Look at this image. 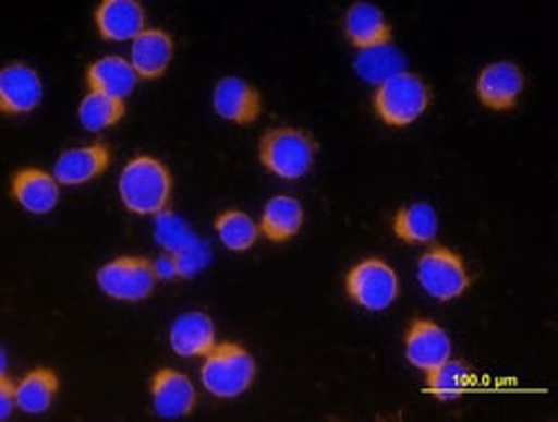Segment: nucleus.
<instances>
[{
	"instance_id": "f257e3e1",
	"label": "nucleus",
	"mask_w": 558,
	"mask_h": 422,
	"mask_svg": "<svg viewBox=\"0 0 558 422\" xmlns=\"http://www.w3.org/2000/svg\"><path fill=\"white\" fill-rule=\"evenodd\" d=\"M119 195L130 213L159 215L170 204L172 174L155 157H134L119 177Z\"/></svg>"
},
{
	"instance_id": "f03ea898",
	"label": "nucleus",
	"mask_w": 558,
	"mask_h": 422,
	"mask_svg": "<svg viewBox=\"0 0 558 422\" xmlns=\"http://www.w3.org/2000/svg\"><path fill=\"white\" fill-rule=\"evenodd\" d=\"M257 375L253 355L238 342L217 345L202 364V383L217 398H238L251 389Z\"/></svg>"
},
{
	"instance_id": "7ed1b4c3",
	"label": "nucleus",
	"mask_w": 558,
	"mask_h": 422,
	"mask_svg": "<svg viewBox=\"0 0 558 422\" xmlns=\"http://www.w3.org/2000/svg\"><path fill=\"white\" fill-rule=\"evenodd\" d=\"M317 144L311 134L298 128H277L262 136L259 161L262 166L282 179L304 177L315 161Z\"/></svg>"
},
{
	"instance_id": "20e7f679",
	"label": "nucleus",
	"mask_w": 558,
	"mask_h": 422,
	"mask_svg": "<svg viewBox=\"0 0 558 422\" xmlns=\"http://www.w3.org/2000/svg\"><path fill=\"white\" fill-rule=\"evenodd\" d=\"M429 101L432 94L427 83L417 74L402 72L378 85L374 108L387 125L402 128L413 123L415 119H421L429 108Z\"/></svg>"
},
{
	"instance_id": "39448f33",
	"label": "nucleus",
	"mask_w": 558,
	"mask_h": 422,
	"mask_svg": "<svg viewBox=\"0 0 558 422\" xmlns=\"http://www.w3.org/2000/svg\"><path fill=\"white\" fill-rule=\"evenodd\" d=\"M99 289L119 302H142L153 296L157 273L146 257H119L108 262L97 273Z\"/></svg>"
},
{
	"instance_id": "423d86ee",
	"label": "nucleus",
	"mask_w": 558,
	"mask_h": 422,
	"mask_svg": "<svg viewBox=\"0 0 558 422\" xmlns=\"http://www.w3.org/2000/svg\"><path fill=\"white\" fill-rule=\"evenodd\" d=\"M347 293L355 304L368 311H385L400 293V279L387 262L371 257L349 270Z\"/></svg>"
},
{
	"instance_id": "0eeeda50",
	"label": "nucleus",
	"mask_w": 558,
	"mask_h": 422,
	"mask_svg": "<svg viewBox=\"0 0 558 422\" xmlns=\"http://www.w3.org/2000/svg\"><path fill=\"white\" fill-rule=\"evenodd\" d=\"M417 281L432 298L440 302L460 298L472 285L462 257L447 246H434L421 257V262H417Z\"/></svg>"
},
{
	"instance_id": "6e6552de",
	"label": "nucleus",
	"mask_w": 558,
	"mask_h": 422,
	"mask_svg": "<svg viewBox=\"0 0 558 422\" xmlns=\"http://www.w3.org/2000/svg\"><path fill=\"white\" fill-rule=\"evenodd\" d=\"M213 106L221 119L238 125H248L255 123L262 114V94L244 79L226 76L215 85Z\"/></svg>"
},
{
	"instance_id": "1a4fd4ad",
	"label": "nucleus",
	"mask_w": 558,
	"mask_h": 422,
	"mask_svg": "<svg viewBox=\"0 0 558 422\" xmlns=\"http://www.w3.org/2000/svg\"><path fill=\"white\" fill-rule=\"evenodd\" d=\"M525 87V76L517 63L498 61L487 65L478 81L476 94L483 106L489 110H511L517 106Z\"/></svg>"
},
{
	"instance_id": "9d476101",
	"label": "nucleus",
	"mask_w": 558,
	"mask_h": 422,
	"mask_svg": "<svg viewBox=\"0 0 558 422\" xmlns=\"http://www.w3.org/2000/svg\"><path fill=\"white\" fill-rule=\"evenodd\" d=\"M407 360L423 371H432L451 358V340L445 328L432 319L417 317L409 326L404 338Z\"/></svg>"
},
{
	"instance_id": "9b49d317",
	"label": "nucleus",
	"mask_w": 558,
	"mask_h": 422,
	"mask_svg": "<svg viewBox=\"0 0 558 422\" xmlns=\"http://www.w3.org/2000/svg\"><path fill=\"white\" fill-rule=\"evenodd\" d=\"M153 405L161 418H183L193 413L197 405V391L189 375L177 369H159L150 385Z\"/></svg>"
},
{
	"instance_id": "f8f14e48",
	"label": "nucleus",
	"mask_w": 558,
	"mask_h": 422,
	"mask_svg": "<svg viewBox=\"0 0 558 422\" xmlns=\"http://www.w3.org/2000/svg\"><path fill=\"white\" fill-rule=\"evenodd\" d=\"M43 99V83L36 70L12 63L0 72V110L5 114H27Z\"/></svg>"
},
{
	"instance_id": "ddd939ff",
	"label": "nucleus",
	"mask_w": 558,
	"mask_h": 422,
	"mask_svg": "<svg viewBox=\"0 0 558 422\" xmlns=\"http://www.w3.org/2000/svg\"><path fill=\"white\" fill-rule=\"evenodd\" d=\"M12 197L34 215H45L57 208L59 204V181L54 174L38 170V168H23L12 177Z\"/></svg>"
},
{
	"instance_id": "4468645a",
	"label": "nucleus",
	"mask_w": 558,
	"mask_h": 422,
	"mask_svg": "<svg viewBox=\"0 0 558 422\" xmlns=\"http://www.w3.org/2000/svg\"><path fill=\"white\" fill-rule=\"evenodd\" d=\"M95 23L106 40H134L146 32V10L136 0H104Z\"/></svg>"
},
{
	"instance_id": "2eb2a0df",
	"label": "nucleus",
	"mask_w": 558,
	"mask_h": 422,
	"mask_svg": "<svg viewBox=\"0 0 558 422\" xmlns=\"http://www.w3.org/2000/svg\"><path fill=\"white\" fill-rule=\"evenodd\" d=\"M215 338V322L202 311L179 315L170 328V347L183 358H206L217 347Z\"/></svg>"
},
{
	"instance_id": "dca6fc26",
	"label": "nucleus",
	"mask_w": 558,
	"mask_h": 422,
	"mask_svg": "<svg viewBox=\"0 0 558 422\" xmlns=\"http://www.w3.org/2000/svg\"><path fill=\"white\" fill-rule=\"evenodd\" d=\"M174 55L172 36L163 29H146L132 40L130 63L138 79H159L166 74Z\"/></svg>"
},
{
	"instance_id": "f3484780",
	"label": "nucleus",
	"mask_w": 558,
	"mask_h": 422,
	"mask_svg": "<svg viewBox=\"0 0 558 422\" xmlns=\"http://www.w3.org/2000/svg\"><path fill=\"white\" fill-rule=\"evenodd\" d=\"M110 161L112 153L106 144L65 150L54 166V177L63 185H81L104 174L110 168Z\"/></svg>"
},
{
	"instance_id": "a211bd4d",
	"label": "nucleus",
	"mask_w": 558,
	"mask_h": 422,
	"mask_svg": "<svg viewBox=\"0 0 558 422\" xmlns=\"http://www.w3.org/2000/svg\"><path fill=\"white\" fill-rule=\"evenodd\" d=\"M344 34L349 43L360 47V50L387 45L393 36L383 10L371 3H355L349 8L344 16Z\"/></svg>"
},
{
	"instance_id": "6ab92c4d",
	"label": "nucleus",
	"mask_w": 558,
	"mask_h": 422,
	"mask_svg": "<svg viewBox=\"0 0 558 422\" xmlns=\"http://www.w3.org/2000/svg\"><path fill=\"white\" fill-rule=\"evenodd\" d=\"M85 81L89 92H101L123 101L134 92L138 74L134 72L130 61L121 57H104L87 68Z\"/></svg>"
},
{
	"instance_id": "aec40b11",
	"label": "nucleus",
	"mask_w": 558,
	"mask_h": 422,
	"mask_svg": "<svg viewBox=\"0 0 558 422\" xmlns=\"http://www.w3.org/2000/svg\"><path fill=\"white\" fill-rule=\"evenodd\" d=\"M304 224V208L295 197L289 195H277L272 197L264 213H262V224L259 232L266 240L282 244L293 240L295 234L302 230Z\"/></svg>"
},
{
	"instance_id": "412c9836",
	"label": "nucleus",
	"mask_w": 558,
	"mask_h": 422,
	"mask_svg": "<svg viewBox=\"0 0 558 422\" xmlns=\"http://www.w3.org/2000/svg\"><path fill=\"white\" fill-rule=\"evenodd\" d=\"M393 232L407 244H429L438 234V213L429 204H411L398 210Z\"/></svg>"
},
{
	"instance_id": "4be33fe9",
	"label": "nucleus",
	"mask_w": 558,
	"mask_h": 422,
	"mask_svg": "<svg viewBox=\"0 0 558 422\" xmlns=\"http://www.w3.org/2000/svg\"><path fill=\"white\" fill-rule=\"evenodd\" d=\"M407 68L404 55L393 45H378V47H368V50H362L355 59V72L362 76L366 83L383 85L389 79L402 74Z\"/></svg>"
},
{
	"instance_id": "5701e85b",
	"label": "nucleus",
	"mask_w": 558,
	"mask_h": 422,
	"mask_svg": "<svg viewBox=\"0 0 558 422\" xmlns=\"http://www.w3.org/2000/svg\"><path fill=\"white\" fill-rule=\"evenodd\" d=\"M59 391V375L52 369H34L16 385V405L25 413L48 411Z\"/></svg>"
},
{
	"instance_id": "b1692460",
	"label": "nucleus",
	"mask_w": 558,
	"mask_h": 422,
	"mask_svg": "<svg viewBox=\"0 0 558 422\" xmlns=\"http://www.w3.org/2000/svg\"><path fill=\"white\" fill-rule=\"evenodd\" d=\"M215 230L228 251L244 253L255 246L259 238V226L242 210H226L215 219Z\"/></svg>"
},
{
	"instance_id": "393cba45",
	"label": "nucleus",
	"mask_w": 558,
	"mask_h": 422,
	"mask_svg": "<svg viewBox=\"0 0 558 422\" xmlns=\"http://www.w3.org/2000/svg\"><path fill=\"white\" fill-rule=\"evenodd\" d=\"M474 383L472 371L464 366L458 360H447L442 364H438L436 369L427 371V387L429 391L438 398V400H456L460 398L464 391H468Z\"/></svg>"
},
{
	"instance_id": "a878e982",
	"label": "nucleus",
	"mask_w": 558,
	"mask_h": 422,
	"mask_svg": "<svg viewBox=\"0 0 558 422\" xmlns=\"http://www.w3.org/2000/svg\"><path fill=\"white\" fill-rule=\"evenodd\" d=\"M125 117V104L101 92H89L78 106V121L89 132H101Z\"/></svg>"
},
{
	"instance_id": "bb28decb",
	"label": "nucleus",
	"mask_w": 558,
	"mask_h": 422,
	"mask_svg": "<svg viewBox=\"0 0 558 422\" xmlns=\"http://www.w3.org/2000/svg\"><path fill=\"white\" fill-rule=\"evenodd\" d=\"M155 240L159 242L161 249H166L172 255L191 249L195 242H199L195 238V232L191 230V226L168 210L159 213L155 219Z\"/></svg>"
},
{
	"instance_id": "cd10ccee",
	"label": "nucleus",
	"mask_w": 558,
	"mask_h": 422,
	"mask_svg": "<svg viewBox=\"0 0 558 422\" xmlns=\"http://www.w3.org/2000/svg\"><path fill=\"white\" fill-rule=\"evenodd\" d=\"M174 260L179 264V275L181 277H193L197 275L210 260V251L206 244L195 242L191 249H185L181 253H174Z\"/></svg>"
},
{
	"instance_id": "c85d7f7f",
	"label": "nucleus",
	"mask_w": 558,
	"mask_h": 422,
	"mask_svg": "<svg viewBox=\"0 0 558 422\" xmlns=\"http://www.w3.org/2000/svg\"><path fill=\"white\" fill-rule=\"evenodd\" d=\"M16 405V387L12 385V381L8 378V375H3L0 378V418L8 420L12 415Z\"/></svg>"
},
{
	"instance_id": "c756f323",
	"label": "nucleus",
	"mask_w": 558,
	"mask_h": 422,
	"mask_svg": "<svg viewBox=\"0 0 558 422\" xmlns=\"http://www.w3.org/2000/svg\"><path fill=\"white\" fill-rule=\"evenodd\" d=\"M153 266H155L157 279H174V277H181V275H179V264H177V260H174L172 253L159 257L157 262H153Z\"/></svg>"
}]
</instances>
